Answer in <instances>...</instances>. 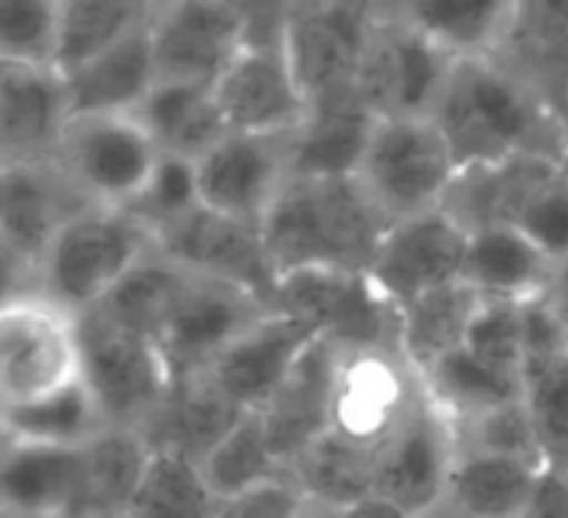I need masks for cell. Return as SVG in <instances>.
I'll list each match as a JSON object with an SVG mask.
<instances>
[{
	"label": "cell",
	"mask_w": 568,
	"mask_h": 518,
	"mask_svg": "<svg viewBox=\"0 0 568 518\" xmlns=\"http://www.w3.org/2000/svg\"><path fill=\"white\" fill-rule=\"evenodd\" d=\"M433 122L458 170L508 159H549L568 166V120L494 59L455 61Z\"/></svg>",
	"instance_id": "6da1fadb"
},
{
	"label": "cell",
	"mask_w": 568,
	"mask_h": 518,
	"mask_svg": "<svg viewBox=\"0 0 568 518\" xmlns=\"http://www.w3.org/2000/svg\"><path fill=\"white\" fill-rule=\"evenodd\" d=\"M392 220L358 177H292L261 225L277 277L300 270L366 275Z\"/></svg>",
	"instance_id": "7a4b0ae2"
},
{
	"label": "cell",
	"mask_w": 568,
	"mask_h": 518,
	"mask_svg": "<svg viewBox=\"0 0 568 518\" xmlns=\"http://www.w3.org/2000/svg\"><path fill=\"white\" fill-rule=\"evenodd\" d=\"M155 250V233L128 211L87 209L67 222L39 264V297L83 316Z\"/></svg>",
	"instance_id": "3957f363"
},
{
	"label": "cell",
	"mask_w": 568,
	"mask_h": 518,
	"mask_svg": "<svg viewBox=\"0 0 568 518\" xmlns=\"http://www.w3.org/2000/svg\"><path fill=\"white\" fill-rule=\"evenodd\" d=\"M458 161L430 116L377 120L358 166V183L392 222L442 209Z\"/></svg>",
	"instance_id": "277c9868"
},
{
	"label": "cell",
	"mask_w": 568,
	"mask_h": 518,
	"mask_svg": "<svg viewBox=\"0 0 568 518\" xmlns=\"http://www.w3.org/2000/svg\"><path fill=\"white\" fill-rule=\"evenodd\" d=\"M453 64V55L405 22L394 3H375L355 89L377 120L433 116Z\"/></svg>",
	"instance_id": "5b68a950"
},
{
	"label": "cell",
	"mask_w": 568,
	"mask_h": 518,
	"mask_svg": "<svg viewBox=\"0 0 568 518\" xmlns=\"http://www.w3.org/2000/svg\"><path fill=\"white\" fill-rule=\"evenodd\" d=\"M161 148L133 114H83L67 125L55 164L89 209L125 211L159 170Z\"/></svg>",
	"instance_id": "8992f818"
},
{
	"label": "cell",
	"mask_w": 568,
	"mask_h": 518,
	"mask_svg": "<svg viewBox=\"0 0 568 518\" xmlns=\"http://www.w3.org/2000/svg\"><path fill=\"white\" fill-rule=\"evenodd\" d=\"M78 316L28 294L0 303V408L37 403L81 380Z\"/></svg>",
	"instance_id": "52a82bcc"
},
{
	"label": "cell",
	"mask_w": 568,
	"mask_h": 518,
	"mask_svg": "<svg viewBox=\"0 0 568 518\" xmlns=\"http://www.w3.org/2000/svg\"><path fill=\"white\" fill-rule=\"evenodd\" d=\"M81 380L98 399L109 427L139 430L172 388L159 342L105 319L98 311L78 316Z\"/></svg>",
	"instance_id": "ba28073f"
},
{
	"label": "cell",
	"mask_w": 568,
	"mask_h": 518,
	"mask_svg": "<svg viewBox=\"0 0 568 518\" xmlns=\"http://www.w3.org/2000/svg\"><path fill=\"white\" fill-rule=\"evenodd\" d=\"M275 314L314 325L333 347L399 349V308L366 275L333 270L288 272L277 283Z\"/></svg>",
	"instance_id": "9c48e42d"
},
{
	"label": "cell",
	"mask_w": 568,
	"mask_h": 518,
	"mask_svg": "<svg viewBox=\"0 0 568 518\" xmlns=\"http://www.w3.org/2000/svg\"><path fill=\"white\" fill-rule=\"evenodd\" d=\"M422 394V377L403 353L336 347L331 433L375 453L403 425Z\"/></svg>",
	"instance_id": "30bf717a"
},
{
	"label": "cell",
	"mask_w": 568,
	"mask_h": 518,
	"mask_svg": "<svg viewBox=\"0 0 568 518\" xmlns=\"http://www.w3.org/2000/svg\"><path fill=\"white\" fill-rule=\"evenodd\" d=\"M453 464V425L422 394L403 425L372 453L375 497L408 518H430L442 508Z\"/></svg>",
	"instance_id": "8fae6325"
},
{
	"label": "cell",
	"mask_w": 568,
	"mask_h": 518,
	"mask_svg": "<svg viewBox=\"0 0 568 518\" xmlns=\"http://www.w3.org/2000/svg\"><path fill=\"white\" fill-rule=\"evenodd\" d=\"M375 3H288L286 59L308 105L355 87Z\"/></svg>",
	"instance_id": "7c38bea8"
},
{
	"label": "cell",
	"mask_w": 568,
	"mask_h": 518,
	"mask_svg": "<svg viewBox=\"0 0 568 518\" xmlns=\"http://www.w3.org/2000/svg\"><path fill=\"white\" fill-rule=\"evenodd\" d=\"M155 250L186 272L231 283L275 311L277 277L261 227L231 220L200 205L155 236Z\"/></svg>",
	"instance_id": "4fadbf2b"
},
{
	"label": "cell",
	"mask_w": 568,
	"mask_h": 518,
	"mask_svg": "<svg viewBox=\"0 0 568 518\" xmlns=\"http://www.w3.org/2000/svg\"><path fill=\"white\" fill-rule=\"evenodd\" d=\"M270 314L275 311L244 288L211 277H189L159 333L172 380L203 375L239 336Z\"/></svg>",
	"instance_id": "5bb4252c"
},
{
	"label": "cell",
	"mask_w": 568,
	"mask_h": 518,
	"mask_svg": "<svg viewBox=\"0 0 568 518\" xmlns=\"http://www.w3.org/2000/svg\"><path fill=\"white\" fill-rule=\"evenodd\" d=\"M200 203L231 220L261 227L292 181L288 133H225L194 161Z\"/></svg>",
	"instance_id": "9a60e30c"
},
{
	"label": "cell",
	"mask_w": 568,
	"mask_h": 518,
	"mask_svg": "<svg viewBox=\"0 0 568 518\" xmlns=\"http://www.w3.org/2000/svg\"><path fill=\"white\" fill-rule=\"evenodd\" d=\"M469 233L444 209L392 222L372 261L369 277L397 308L422 294L458 283L464 275Z\"/></svg>",
	"instance_id": "2e32d148"
},
{
	"label": "cell",
	"mask_w": 568,
	"mask_h": 518,
	"mask_svg": "<svg viewBox=\"0 0 568 518\" xmlns=\"http://www.w3.org/2000/svg\"><path fill=\"white\" fill-rule=\"evenodd\" d=\"M87 209L55 161L0 164V258L39 272L55 236Z\"/></svg>",
	"instance_id": "e0dca14e"
},
{
	"label": "cell",
	"mask_w": 568,
	"mask_h": 518,
	"mask_svg": "<svg viewBox=\"0 0 568 518\" xmlns=\"http://www.w3.org/2000/svg\"><path fill=\"white\" fill-rule=\"evenodd\" d=\"M244 3L178 0L155 3L153 44L159 81L216 83L244 48Z\"/></svg>",
	"instance_id": "ac0fdd59"
},
{
	"label": "cell",
	"mask_w": 568,
	"mask_h": 518,
	"mask_svg": "<svg viewBox=\"0 0 568 518\" xmlns=\"http://www.w3.org/2000/svg\"><path fill=\"white\" fill-rule=\"evenodd\" d=\"M227 131L292 133L308 114V100L286 59L283 42H244L214 83Z\"/></svg>",
	"instance_id": "d6986e66"
},
{
	"label": "cell",
	"mask_w": 568,
	"mask_h": 518,
	"mask_svg": "<svg viewBox=\"0 0 568 518\" xmlns=\"http://www.w3.org/2000/svg\"><path fill=\"white\" fill-rule=\"evenodd\" d=\"M320 336L314 325L297 316L270 314L239 336L203 375H209L244 414L264 410L294 364Z\"/></svg>",
	"instance_id": "ffe728a7"
},
{
	"label": "cell",
	"mask_w": 568,
	"mask_h": 518,
	"mask_svg": "<svg viewBox=\"0 0 568 518\" xmlns=\"http://www.w3.org/2000/svg\"><path fill=\"white\" fill-rule=\"evenodd\" d=\"M70 120L59 72L0 61V164L53 161Z\"/></svg>",
	"instance_id": "44dd1931"
},
{
	"label": "cell",
	"mask_w": 568,
	"mask_h": 518,
	"mask_svg": "<svg viewBox=\"0 0 568 518\" xmlns=\"http://www.w3.org/2000/svg\"><path fill=\"white\" fill-rule=\"evenodd\" d=\"M491 59L568 120V0H514Z\"/></svg>",
	"instance_id": "7402d4cb"
},
{
	"label": "cell",
	"mask_w": 568,
	"mask_h": 518,
	"mask_svg": "<svg viewBox=\"0 0 568 518\" xmlns=\"http://www.w3.org/2000/svg\"><path fill=\"white\" fill-rule=\"evenodd\" d=\"M375 122L377 116L355 87L314 100L305 120L288 133L292 177L300 181L355 177Z\"/></svg>",
	"instance_id": "603a6c76"
},
{
	"label": "cell",
	"mask_w": 568,
	"mask_h": 518,
	"mask_svg": "<svg viewBox=\"0 0 568 518\" xmlns=\"http://www.w3.org/2000/svg\"><path fill=\"white\" fill-rule=\"evenodd\" d=\"M333 372L336 347L320 336L261 410L270 447L283 466H292L311 444L333 430Z\"/></svg>",
	"instance_id": "cb8c5ba5"
},
{
	"label": "cell",
	"mask_w": 568,
	"mask_h": 518,
	"mask_svg": "<svg viewBox=\"0 0 568 518\" xmlns=\"http://www.w3.org/2000/svg\"><path fill=\"white\" fill-rule=\"evenodd\" d=\"M83 449L9 444L0 449V510L33 518H75Z\"/></svg>",
	"instance_id": "d4e9b609"
},
{
	"label": "cell",
	"mask_w": 568,
	"mask_h": 518,
	"mask_svg": "<svg viewBox=\"0 0 568 518\" xmlns=\"http://www.w3.org/2000/svg\"><path fill=\"white\" fill-rule=\"evenodd\" d=\"M244 410L216 388L209 375L172 380L170 394L153 416L139 427V436L153 449L189 455L203 464L211 449L242 421Z\"/></svg>",
	"instance_id": "484cf974"
},
{
	"label": "cell",
	"mask_w": 568,
	"mask_h": 518,
	"mask_svg": "<svg viewBox=\"0 0 568 518\" xmlns=\"http://www.w3.org/2000/svg\"><path fill=\"white\" fill-rule=\"evenodd\" d=\"M72 116L136 114L159 83L153 20L128 33L120 44L64 78Z\"/></svg>",
	"instance_id": "4316f807"
},
{
	"label": "cell",
	"mask_w": 568,
	"mask_h": 518,
	"mask_svg": "<svg viewBox=\"0 0 568 518\" xmlns=\"http://www.w3.org/2000/svg\"><path fill=\"white\" fill-rule=\"evenodd\" d=\"M544 471L521 460L455 453L444 502L436 514L455 518H527Z\"/></svg>",
	"instance_id": "83f0119b"
},
{
	"label": "cell",
	"mask_w": 568,
	"mask_h": 518,
	"mask_svg": "<svg viewBox=\"0 0 568 518\" xmlns=\"http://www.w3.org/2000/svg\"><path fill=\"white\" fill-rule=\"evenodd\" d=\"M555 166L566 164L521 155V159H508L499 161V164L464 166L455 175L442 209L469 236L477 231H486V227L514 225L527 194Z\"/></svg>",
	"instance_id": "f1b7e54d"
},
{
	"label": "cell",
	"mask_w": 568,
	"mask_h": 518,
	"mask_svg": "<svg viewBox=\"0 0 568 518\" xmlns=\"http://www.w3.org/2000/svg\"><path fill=\"white\" fill-rule=\"evenodd\" d=\"M555 261L536 242L510 225L486 227L469 236L460 281L483 299L527 303L547 292Z\"/></svg>",
	"instance_id": "f546056e"
},
{
	"label": "cell",
	"mask_w": 568,
	"mask_h": 518,
	"mask_svg": "<svg viewBox=\"0 0 568 518\" xmlns=\"http://www.w3.org/2000/svg\"><path fill=\"white\" fill-rule=\"evenodd\" d=\"M139 122L166 155L197 161L227 131L214 98V83L159 81L136 109Z\"/></svg>",
	"instance_id": "4dcf8cb0"
},
{
	"label": "cell",
	"mask_w": 568,
	"mask_h": 518,
	"mask_svg": "<svg viewBox=\"0 0 568 518\" xmlns=\"http://www.w3.org/2000/svg\"><path fill=\"white\" fill-rule=\"evenodd\" d=\"M480 305V294L458 281L433 288L399 308V349L416 375H425L438 360L466 347L471 319Z\"/></svg>",
	"instance_id": "1f68e13d"
},
{
	"label": "cell",
	"mask_w": 568,
	"mask_h": 518,
	"mask_svg": "<svg viewBox=\"0 0 568 518\" xmlns=\"http://www.w3.org/2000/svg\"><path fill=\"white\" fill-rule=\"evenodd\" d=\"M150 455L139 430L109 427L83 449V488L75 518H120L131 514Z\"/></svg>",
	"instance_id": "d6a6232c"
},
{
	"label": "cell",
	"mask_w": 568,
	"mask_h": 518,
	"mask_svg": "<svg viewBox=\"0 0 568 518\" xmlns=\"http://www.w3.org/2000/svg\"><path fill=\"white\" fill-rule=\"evenodd\" d=\"M394 9L444 53L464 61L491 59L514 14V0H416L394 3Z\"/></svg>",
	"instance_id": "836d02e7"
},
{
	"label": "cell",
	"mask_w": 568,
	"mask_h": 518,
	"mask_svg": "<svg viewBox=\"0 0 568 518\" xmlns=\"http://www.w3.org/2000/svg\"><path fill=\"white\" fill-rule=\"evenodd\" d=\"M105 430L109 421L83 380L37 403L0 408V436L9 444L81 449Z\"/></svg>",
	"instance_id": "e575fe53"
},
{
	"label": "cell",
	"mask_w": 568,
	"mask_h": 518,
	"mask_svg": "<svg viewBox=\"0 0 568 518\" xmlns=\"http://www.w3.org/2000/svg\"><path fill=\"white\" fill-rule=\"evenodd\" d=\"M155 3L133 0H59V50L55 72L72 75L89 61L109 53L128 33L148 26Z\"/></svg>",
	"instance_id": "d590c367"
},
{
	"label": "cell",
	"mask_w": 568,
	"mask_h": 518,
	"mask_svg": "<svg viewBox=\"0 0 568 518\" xmlns=\"http://www.w3.org/2000/svg\"><path fill=\"white\" fill-rule=\"evenodd\" d=\"M419 377L427 399L449 421L469 419L483 410L525 399V377L486 364L466 347L438 360L433 369Z\"/></svg>",
	"instance_id": "8d00e7d4"
},
{
	"label": "cell",
	"mask_w": 568,
	"mask_h": 518,
	"mask_svg": "<svg viewBox=\"0 0 568 518\" xmlns=\"http://www.w3.org/2000/svg\"><path fill=\"white\" fill-rule=\"evenodd\" d=\"M292 483L314 508H353L375 499L372 483V449L327 433L311 444L292 466Z\"/></svg>",
	"instance_id": "74e56055"
},
{
	"label": "cell",
	"mask_w": 568,
	"mask_h": 518,
	"mask_svg": "<svg viewBox=\"0 0 568 518\" xmlns=\"http://www.w3.org/2000/svg\"><path fill=\"white\" fill-rule=\"evenodd\" d=\"M189 277L192 272L153 250L94 311L128 331H136L159 342V333L164 331Z\"/></svg>",
	"instance_id": "f35d334b"
},
{
	"label": "cell",
	"mask_w": 568,
	"mask_h": 518,
	"mask_svg": "<svg viewBox=\"0 0 568 518\" xmlns=\"http://www.w3.org/2000/svg\"><path fill=\"white\" fill-rule=\"evenodd\" d=\"M131 514L136 518H216L220 497L209 486L197 460L170 449H155Z\"/></svg>",
	"instance_id": "ab89813d"
},
{
	"label": "cell",
	"mask_w": 568,
	"mask_h": 518,
	"mask_svg": "<svg viewBox=\"0 0 568 518\" xmlns=\"http://www.w3.org/2000/svg\"><path fill=\"white\" fill-rule=\"evenodd\" d=\"M200 466L220 499L236 497L264 483L292 480L288 466H283L272 453L261 410L244 414L242 421L211 449V455Z\"/></svg>",
	"instance_id": "60d3db41"
},
{
	"label": "cell",
	"mask_w": 568,
	"mask_h": 518,
	"mask_svg": "<svg viewBox=\"0 0 568 518\" xmlns=\"http://www.w3.org/2000/svg\"><path fill=\"white\" fill-rule=\"evenodd\" d=\"M449 425H453L455 453L497 455V458L521 460V464L547 469L527 399H516V403L499 405V408L483 410V414L449 421Z\"/></svg>",
	"instance_id": "b9f144b4"
},
{
	"label": "cell",
	"mask_w": 568,
	"mask_h": 518,
	"mask_svg": "<svg viewBox=\"0 0 568 518\" xmlns=\"http://www.w3.org/2000/svg\"><path fill=\"white\" fill-rule=\"evenodd\" d=\"M59 0H0V61L55 70Z\"/></svg>",
	"instance_id": "7bdbcfd3"
},
{
	"label": "cell",
	"mask_w": 568,
	"mask_h": 518,
	"mask_svg": "<svg viewBox=\"0 0 568 518\" xmlns=\"http://www.w3.org/2000/svg\"><path fill=\"white\" fill-rule=\"evenodd\" d=\"M525 399L547 469L568 471V355L525 375Z\"/></svg>",
	"instance_id": "ee69618b"
},
{
	"label": "cell",
	"mask_w": 568,
	"mask_h": 518,
	"mask_svg": "<svg viewBox=\"0 0 568 518\" xmlns=\"http://www.w3.org/2000/svg\"><path fill=\"white\" fill-rule=\"evenodd\" d=\"M200 205L203 203H200L197 166H194V161L164 153L159 170L150 177L148 189L125 211L159 236L161 231L181 222L183 216L197 211Z\"/></svg>",
	"instance_id": "f6af8a7d"
},
{
	"label": "cell",
	"mask_w": 568,
	"mask_h": 518,
	"mask_svg": "<svg viewBox=\"0 0 568 518\" xmlns=\"http://www.w3.org/2000/svg\"><path fill=\"white\" fill-rule=\"evenodd\" d=\"M552 261L568 255V166H555L532 186L514 225Z\"/></svg>",
	"instance_id": "bcb514c9"
},
{
	"label": "cell",
	"mask_w": 568,
	"mask_h": 518,
	"mask_svg": "<svg viewBox=\"0 0 568 518\" xmlns=\"http://www.w3.org/2000/svg\"><path fill=\"white\" fill-rule=\"evenodd\" d=\"M466 349L497 369L521 375L525 344H521V303L514 299H483L471 319ZM525 377V375H521Z\"/></svg>",
	"instance_id": "7dc6e473"
},
{
	"label": "cell",
	"mask_w": 568,
	"mask_h": 518,
	"mask_svg": "<svg viewBox=\"0 0 568 518\" xmlns=\"http://www.w3.org/2000/svg\"><path fill=\"white\" fill-rule=\"evenodd\" d=\"M521 344H525L521 375H530L568 355V325L544 297L521 303Z\"/></svg>",
	"instance_id": "c3c4849f"
},
{
	"label": "cell",
	"mask_w": 568,
	"mask_h": 518,
	"mask_svg": "<svg viewBox=\"0 0 568 518\" xmlns=\"http://www.w3.org/2000/svg\"><path fill=\"white\" fill-rule=\"evenodd\" d=\"M305 508L308 502L292 480H275L220 499L216 518H303Z\"/></svg>",
	"instance_id": "681fc988"
},
{
	"label": "cell",
	"mask_w": 568,
	"mask_h": 518,
	"mask_svg": "<svg viewBox=\"0 0 568 518\" xmlns=\"http://www.w3.org/2000/svg\"><path fill=\"white\" fill-rule=\"evenodd\" d=\"M527 518H568V471H544Z\"/></svg>",
	"instance_id": "f907efd6"
},
{
	"label": "cell",
	"mask_w": 568,
	"mask_h": 518,
	"mask_svg": "<svg viewBox=\"0 0 568 518\" xmlns=\"http://www.w3.org/2000/svg\"><path fill=\"white\" fill-rule=\"evenodd\" d=\"M549 305H552L555 314L568 325V255L566 258L555 261L552 275H549L547 292L541 294Z\"/></svg>",
	"instance_id": "816d5d0a"
},
{
	"label": "cell",
	"mask_w": 568,
	"mask_h": 518,
	"mask_svg": "<svg viewBox=\"0 0 568 518\" xmlns=\"http://www.w3.org/2000/svg\"><path fill=\"white\" fill-rule=\"evenodd\" d=\"M0 518H33V516H20V514H9V510H0Z\"/></svg>",
	"instance_id": "f5cc1de1"
},
{
	"label": "cell",
	"mask_w": 568,
	"mask_h": 518,
	"mask_svg": "<svg viewBox=\"0 0 568 518\" xmlns=\"http://www.w3.org/2000/svg\"><path fill=\"white\" fill-rule=\"evenodd\" d=\"M430 518H455V516H447V514H433Z\"/></svg>",
	"instance_id": "db71d44e"
},
{
	"label": "cell",
	"mask_w": 568,
	"mask_h": 518,
	"mask_svg": "<svg viewBox=\"0 0 568 518\" xmlns=\"http://www.w3.org/2000/svg\"><path fill=\"white\" fill-rule=\"evenodd\" d=\"M120 518H136L133 514H125V516H120Z\"/></svg>",
	"instance_id": "11a10c76"
}]
</instances>
